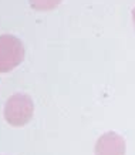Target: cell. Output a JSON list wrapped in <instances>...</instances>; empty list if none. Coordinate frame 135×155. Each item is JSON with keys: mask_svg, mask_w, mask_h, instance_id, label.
Masks as SVG:
<instances>
[{"mask_svg": "<svg viewBox=\"0 0 135 155\" xmlns=\"http://www.w3.org/2000/svg\"><path fill=\"white\" fill-rule=\"evenodd\" d=\"M33 113H34V104L31 97L21 93L10 95L3 108V117L12 127L26 125L33 118Z\"/></svg>", "mask_w": 135, "mask_h": 155, "instance_id": "cell-1", "label": "cell"}, {"mask_svg": "<svg viewBox=\"0 0 135 155\" xmlns=\"http://www.w3.org/2000/svg\"><path fill=\"white\" fill-rule=\"evenodd\" d=\"M24 60V46L13 34L0 36V73H9Z\"/></svg>", "mask_w": 135, "mask_h": 155, "instance_id": "cell-2", "label": "cell"}, {"mask_svg": "<svg viewBox=\"0 0 135 155\" xmlns=\"http://www.w3.org/2000/svg\"><path fill=\"white\" fill-rule=\"evenodd\" d=\"M95 155H125V141L115 132H105L95 144Z\"/></svg>", "mask_w": 135, "mask_h": 155, "instance_id": "cell-3", "label": "cell"}, {"mask_svg": "<svg viewBox=\"0 0 135 155\" xmlns=\"http://www.w3.org/2000/svg\"><path fill=\"white\" fill-rule=\"evenodd\" d=\"M28 2H30V6L34 10L47 12V10H51L54 7H57L61 0H28Z\"/></svg>", "mask_w": 135, "mask_h": 155, "instance_id": "cell-4", "label": "cell"}]
</instances>
